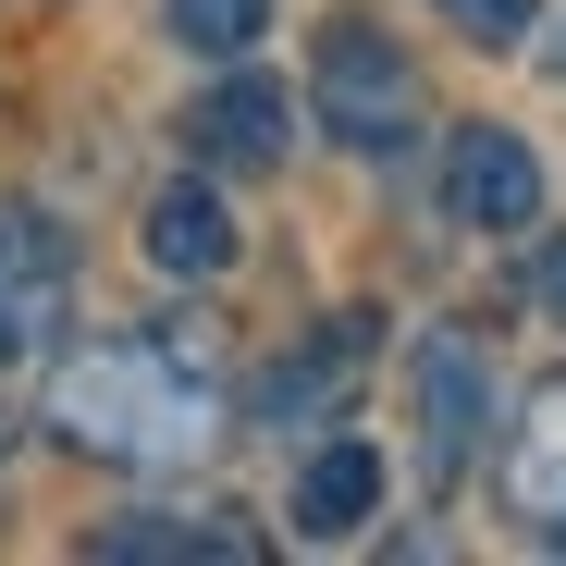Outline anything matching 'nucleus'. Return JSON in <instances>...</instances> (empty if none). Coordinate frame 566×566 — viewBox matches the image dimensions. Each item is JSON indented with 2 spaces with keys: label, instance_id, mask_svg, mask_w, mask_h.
I'll use <instances>...</instances> for the list:
<instances>
[{
  "label": "nucleus",
  "instance_id": "nucleus-1",
  "mask_svg": "<svg viewBox=\"0 0 566 566\" xmlns=\"http://www.w3.org/2000/svg\"><path fill=\"white\" fill-rule=\"evenodd\" d=\"M50 431L99 468H185L222 443V395H210L198 345L124 333V345H74L50 369Z\"/></svg>",
  "mask_w": 566,
  "mask_h": 566
},
{
  "label": "nucleus",
  "instance_id": "nucleus-2",
  "mask_svg": "<svg viewBox=\"0 0 566 566\" xmlns=\"http://www.w3.org/2000/svg\"><path fill=\"white\" fill-rule=\"evenodd\" d=\"M308 112H321V136L333 148H357V160H395L419 124H431V99H419V62L382 38V25H321V62H308Z\"/></svg>",
  "mask_w": 566,
  "mask_h": 566
},
{
  "label": "nucleus",
  "instance_id": "nucleus-3",
  "mask_svg": "<svg viewBox=\"0 0 566 566\" xmlns=\"http://www.w3.org/2000/svg\"><path fill=\"white\" fill-rule=\"evenodd\" d=\"M443 222H468V234H530L542 222V160H530L517 124H455V148H443Z\"/></svg>",
  "mask_w": 566,
  "mask_h": 566
},
{
  "label": "nucleus",
  "instance_id": "nucleus-4",
  "mask_svg": "<svg viewBox=\"0 0 566 566\" xmlns=\"http://www.w3.org/2000/svg\"><path fill=\"white\" fill-rule=\"evenodd\" d=\"M481 431H493V357L468 333H419V443H431L443 481L481 455Z\"/></svg>",
  "mask_w": 566,
  "mask_h": 566
},
{
  "label": "nucleus",
  "instance_id": "nucleus-5",
  "mask_svg": "<svg viewBox=\"0 0 566 566\" xmlns=\"http://www.w3.org/2000/svg\"><path fill=\"white\" fill-rule=\"evenodd\" d=\"M62 308H74V247H62V222H38V210L0 198V345L62 333Z\"/></svg>",
  "mask_w": 566,
  "mask_h": 566
},
{
  "label": "nucleus",
  "instance_id": "nucleus-6",
  "mask_svg": "<svg viewBox=\"0 0 566 566\" xmlns=\"http://www.w3.org/2000/svg\"><path fill=\"white\" fill-rule=\"evenodd\" d=\"M185 148L222 160V172H271L283 148H296V99H283L271 74H222L198 112H185Z\"/></svg>",
  "mask_w": 566,
  "mask_h": 566
},
{
  "label": "nucleus",
  "instance_id": "nucleus-7",
  "mask_svg": "<svg viewBox=\"0 0 566 566\" xmlns=\"http://www.w3.org/2000/svg\"><path fill=\"white\" fill-rule=\"evenodd\" d=\"M505 505L530 517V542L566 554V382H542L505 431Z\"/></svg>",
  "mask_w": 566,
  "mask_h": 566
},
{
  "label": "nucleus",
  "instance_id": "nucleus-8",
  "mask_svg": "<svg viewBox=\"0 0 566 566\" xmlns=\"http://www.w3.org/2000/svg\"><path fill=\"white\" fill-rule=\"evenodd\" d=\"M283 517H296V542H357L369 517H382V455H369L357 431H333L296 468V505H283Z\"/></svg>",
  "mask_w": 566,
  "mask_h": 566
},
{
  "label": "nucleus",
  "instance_id": "nucleus-9",
  "mask_svg": "<svg viewBox=\"0 0 566 566\" xmlns=\"http://www.w3.org/2000/svg\"><path fill=\"white\" fill-rule=\"evenodd\" d=\"M369 345H382V321H369V308H345L321 345H296L283 369H259V419H271V431H296L308 407H333V395L357 382V369H369Z\"/></svg>",
  "mask_w": 566,
  "mask_h": 566
},
{
  "label": "nucleus",
  "instance_id": "nucleus-10",
  "mask_svg": "<svg viewBox=\"0 0 566 566\" xmlns=\"http://www.w3.org/2000/svg\"><path fill=\"white\" fill-rule=\"evenodd\" d=\"M148 259H160L172 283L234 271V210H222V185H160V198H148Z\"/></svg>",
  "mask_w": 566,
  "mask_h": 566
},
{
  "label": "nucleus",
  "instance_id": "nucleus-11",
  "mask_svg": "<svg viewBox=\"0 0 566 566\" xmlns=\"http://www.w3.org/2000/svg\"><path fill=\"white\" fill-rule=\"evenodd\" d=\"M172 38L198 50V62H247L271 38V0H172Z\"/></svg>",
  "mask_w": 566,
  "mask_h": 566
},
{
  "label": "nucleus",
  "instance_id": "nucleus-12",
  "mask_svg": "<svg viewBox=\"0 0 566 566\" xmlns=\"http://www.w3.org/2000/svg\"><path fill=\"white\" fill-rule=\"evenodd\" d=\"M99 554H185V566H234V554H247V530H198V517H124V530H99Z\"/></svg>",
  "mask_w": 566,
  "mask_h": 566
},
{
  "label": "nucleus",
  "instance_id": "nucleus-13",
  "mask_svg": "<svg viewBox=\"0 0 566 566\" xmlns=\"http://www.w3.org/2000/svg\"><path fill=\"white\" fill-rule=\"evenodd\" d=\"M443 13L481 38V50H530V25H542V0H443Z\"/></svg>",
  "mask_w": 566,
  "mask_h": 566
},
{
  "label": "nucleus",
  "instance_id": "nucleus-14",
  "mask_svg": "<svg viewBox=\"0 0 566 566\" xmlns=\"http://www.w3.org/2000/svg\"><path fill=\"white\" fill-rule=\"evenodd\" d=\"M530 308H542V321H566V234H542V247H530Z\"/></svg>",
  "mask_w": 566,
  "mask_h": 566
},
{
  "label": "nucleus",
  "instance_id": "nucleus-15",
  "mask_svg": "<svg viewBox=\"0 0 566 566\" xmlns=\"http://www.w3.org/2000/svg\"><path fill=\"white\" fill-rule=\"evenodd\" d=\"M0 455H13V407H0Z\"/></svg>",
  "mask_w": 566,
  "mask_h": 566
},
{
  "label": "nucleus",
  "instance_id": "nucleus-16",
  "mask_svg": "<svg viewBox=\"0 0 566 566\" xmlns=\"http://www.w3.org/2000/svg\"><path fill=\"white\" fill-rule=\"evenodd\" d=\"M0 357H13V345H0Z\"/></svg>",
  "mask_w": 566,
  "mask_h": 566
}]
</instances>
